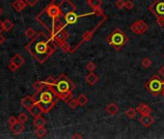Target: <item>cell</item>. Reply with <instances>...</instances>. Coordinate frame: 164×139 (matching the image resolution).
<instances>
[{
    "instance_id": "obj_1",
    "label": "cell",
    "mask_w": 164,
    "mask_h": 139,
    "mask_svg": "<svg viewBox=\"0 0 164 139\" xmlns=\"http://www.w3.org/2000/svg\"><path fill=\"white\" fill-rule=\"evenodd\" d=\"M26 49L38 62L44 63L55 49V44L44 32L39 34L26 45Z\"/></svg>"
},
{
    "instance_id": "obj_2",
    "label": "cell",
    "mask_w": 164,
    "mask_h": 139,
    "mask_svg": "<svg viewBox=\"0 0 164 139\" xmlns=\"http://www.w3.org/2000/svg\"><path fill=\"white\" fill-rule=\"evenodd\" d=\"M33 97H34L36 102L42 107L44 113H47V112H48L53 107L59 98V97L55 94L54 91L49 87H48V89L45 90L43 89L40 92H37V94Z\"/></svg>"
},
{
    "instance_id": "obj_3",
    "label": "cell",
    "mask_w": 164,
    "mask_h": 139,
    "mask_svg": "<svg viewBox=\"0 0 164 139\" xmlns=\"http://www.w3.org/2000/svg\"><path fill=\"white\" fill-rule=\"evenodd\" d=\"M49 88H51L52 90H53L55 94L60 98L61 96L73 91L74 89V85L67 76L61 75L60 77L56 79L55 84Z\"/></svg>"
},
{
    "instance_id": "obj_4",
    "label": "cell",
    "mask_w": 164,
    "mask_h": 139,
    "mask_svg": "<svg viewBox=\"0 0 164 139\" xmlns=\"http://www.w3.org/2000/svg\"><path fill=\"white\" fill-rule=\"evenodd\" d=\"M128 38L124 35L120 29H117V30L113 31L107 38L108 44L115 46V48H121V46H123L124 44H126L128 43Z\"/></svg>"
},
{
    "instance_id": "obj_5",
    "label": "cell",
    "mask_w": 164,
    "mask_h": 139,
    "mask_svg": "<svg viewBox=\"0 0 164 139\" xmlns=\"http://www.w3.org/2000/svg\"><path fill=\"white\" fill-rule=\"evenodd\" d=\"M146 88L152 93L153 95L156 96L161 94V92L164 88V82L158 77V75H154L151 77L148 82L146 83Z\"/></svg>"
},
{
    "instance_id": "obj_6",
    "label": "cell",
    "mask_w": 164,
    "mask_h": 139,
    "mask_svg": "<svg viewBox=\"0 0 164 139\" xmlns=\"http://www.w3.org/2000/svg\"><path fill=\"white\" fill-rule=\"evenodd\" d=\"M151 12L156 17H164V0H155L150 7Z\"/></svg>"
},
{
    "instance_id": "obj_7",
    "label": "cell",
    "mask_w": 164,
    "mask_h": 139,
    "mask_svg": "<svg viewBox=\"0 0 164 139\" xmlns=\"http://www.w3.org/2000/svg\"><path fill=\"white\" fill-rule=\"evenodd\" d=\"M130 30L134 34H143L148 30V24L144 21H137L130 26Z\"/></svg>"
},
{
    "instance_id": "obj_8",
    "label": "cell",
    "mask_w": 164,
    "mask_h": 139,
    "mask_svg": "<svg viewBox=\"0 0 164 139\" xmlns=\"http://www.w3.org/2000/svg\"><path fill=\"white\" fill-rule=\"evenodd\" d=\"M79 17L77 14H75L73 11H69L67 14L65 15V21L67 24H74L76 22V21Z\"/></svg>"
},
{
    "instance_id": "obj_9",
    "label": "cell",
    "mask_w": 164,
    "mask_h": 139,
    "mask_svg": "<svg viewBox=\"0 0 164 139\" xmlns=\"http://www.w3.org/2000/svg\"><path fill=\"white\" fill-rule=\"evenodd\" d=\"M21 105H22L24 108H26V109L28 110L31 106H33V105L36 103V101H35L34 97L26 96V97H24L22 100H21Z\"/></svg>"
},
{
    "instance_id": "obj_10",
    "label": "cell",
    "mask_w": 164,
    "mask_h": 139,
    "mask_svg": "<svg viewBox=\"0 0 164 139\" xmlns=\"http://www.w3.org/2000/svg\"><path fill=\"white\" fill-rule=\"evenodd\" d=\"M10 128H11V130L13 131V133L17 135V134H21L24 130V125H23V123L17 121L15 124L10 125Z\"/></svg>"
},
{
    "instance_id": "obj_11",
    "label": "cell",
    "mask_w": 164,
    "mask_h": 139,
    "mask_svg": "<svg viewBox=\"0 0 164 139\" xmlns=\"http://www.w3.org/2000/svg\"><path fill=\"white\" fill-rule=\"evenodd\" d=\"M139 122L144 125V127H150L151 125H153L154 122V118L153 116H151L150 114L147 115H142V117L139 119Z\"/></svg>"
},
{
    "instance_id": "obj_12",
    "label": "cell",
    "mask_w": 164,
    "mask_h": 139,
    "mask_svg": "<svg viewBox=\"0 0 164 139\" xmlns=\"http://www.w3.org/2000/svg\"><path fill=\"white\" fill-rule=\"evenodd\" d=\"M28 111H29V113H30L33 117L40 116V115H42V113H44V111H43L42 107H41L37 102H36L34 105H33V106H31V107L28 109Z\"/></svg>"
},
{
    "instance_id": "obj_13",
    "label": "cell",
    "mask_w": 164,
    "mask_h": 139,
    "mask_svg": "<svg viewBox=\"0 0 164 139\" xmlns=\"http://www.w3.org/2000/svg\"><path fill=\"white\" fill-rule=\"evenodd\" d=\"M136 110H137V112H138V113H140L141 115L151 114V112H152V109H151L147 104H144V103L139 104L138 106H137Z\"/></svg>"
},
{
    "instance_id": "obj_14",
    "label": "cell",
    "mask_w": 164,
    "mask_h": 139,
    "mask_svg": "<svg viewBox=\"0 0 164 139\" xmlns=\"http://www.w3.org/2000/svg\"><path fill=\"white\" fill-rule=\"evenodd\" d=\"M26 5H27V3H26V1H24V0H16V1L13 3V7L17 12H21L26 7Z\"/></svg>"
},
{
    "instance_id": "obj_15",
    "label": "cell",
    "mask_w": 164,
    "mask_h": 139,
    "mask_svg": "<svg viewBox=\"0 0 164 139\" xmlns=\"http://www.w3.org/2000/svg\"><path fill=\"white\" fill-rule=\"evenodd\" d=\"M85 80H86L91 86H93L94 84H96L98 80V77L96 74H94L93 71H91L90 74L86 76V78H85Z\"/></svg>"
},
{
    "instance_id": "obj_16",
    "label": "cell",
    "mask_w": 164,
    "mask_h": 139,
    "mask_svg": "<svg viewBox=\"0 0 164 139\" xmlns=\"http://www.w3.org/2000/svg\"><path fill=\"white\" fill-rule=\"evenodd\" d=\"M33 125H35V128H41V127H44L45 125V120L44 118L42 117L41 115L40 116H37V117H34V121H33Z\"/></svg>"
},
{
    "instance_id": "obj_17",
    "label": "cell",
    "mask_w": 164,
    "mask_h": 139,
    "mask_svg": "<svg viewBox=\"0 0 164 139\" xmlns=\"http://www.w3.org/2000/svg\"><path fill=\"white\" fill-rule=\"evenodd\" d=\"M106 111L108 112L109 115H115L118 113V111H119V107L117 106L115 103H110L108 106L106 107Z\"/></svg>"
},
{
    "instance_id": "obj_18",
    "label": "cell",
    "mask_w": 164,
    "mask_h": 139,
    "mask_svg": "<svg viewBox=\"0 0 164 139\" xmlns=\"http://www.w3.org/2000/svg\"><path fill=\"white\" fill-rule=\"evenodd\" d=\"M11 61L13 62V63H15L17 67L19 68L21 66H22L23 65V63H24V59L19 55V54H16L14 57H13L12 59H11Z\"/></svg>"
},
{
    "instance_id": "obj_19",
    "label": "cell",
    "mask_w": 164,
    "mask_h": 139,
    "mask_svg": "<svg viewBox=\"0 0 164 139\" xmlns=\"http://www.w3.org/2000/svg\"><path fill=\"white\" fill-rule=\"evenodd\" d=\"M124 113H126V115H127L128 118H129V119H133V118L136 117L137 110L134 109V108H132V107H129V108H128V109L126 110V112H124Z\"/></svg>"
},
{
    "instance_id": "obj_20",
    "label": "cell",
    "mask_w": 164,
    "mask_h": 139,
    "mask_svg": "<svg viewBox=\"0 0 164 139\" xmlns=\"http://www.w3.org/2000/svg\"><path fill=\"white\" fill-rule=\"evenodd\" d=\"M44 87H47V85H45L44 82H43V81H36L34 84H33V88L36 90V92L42 91Z\"/></svg>"
},
{
    "instance_id": "obj_21",
    "label": "cell",
    "mask_w": 164,
    "mask_h": 139,
    "mask_svg": "<svg viewBox=\"0 0 164 139\" xmlns=\"http://www.w3.org/2000/svg\"><path fill=\"white\" fill-rule=\"evenodd\" d=\"M13 27H14V24L10 21V19H5V21H3V28L4 31H10Z\"/></svg>"
},
{
    "instance_id": "obj_22",
    "label": "cell",
    "mask_w": 164,
    "mask_h": 139,
    "mask_svg": "<svg viewBox=\"0 0 164 139\" xmlns=\"http://www.w3.org/2000/svg\"><path fill=\"white\" fill-rule=\"evenodd\" d=\"M77 102H78V104L81 105V106H83V105H85V104L87 103L88 98H87V97L85 96L84 94H80L79 96H78V98H77Z\"/></svg>"
},
{
    "instance_id": "obj_23",
    "label": "cell",
    "mask_w": 164,
    "mask_h": 139,
    "mask_svg": "<svg viewBox=\"0 0 164 139\" xmlns=\"http://www.w3.org/2000/svg\"><path fill=\"white\" fill-rule=\"evenodd\" d=\"M45 134H47V129H45L44 127L37 128V129H36V135H37L38 137L42 138V137H44Z\"/></svg>"
},
{
    "instance_id": "obj_24",
    "label": "cell",
    "mask_w": 164,
    "mask_h": 139,
    "mask_svg": "<svg viewBox=\"0 0 164 139\" xmlns=\"http://www.w3.org/2000/svg\"><path fill=\"white\" fill-rule=\"evenodd\" d=\"M44 84L47 85V87H51V86H53L54 84H55V82H56V79L55 78H53L52 76H48L45 80L44 81Z\"/></svg>"
},
{
    "instance_id": "obj_25",
    "label": "cell",
    "mask_w": 164,
    "mask_h": 139,
    "mask_svg": "<svg viewBox=\"0 0 164 139\" xmlns=\"http://www.w3.org/2000/svg\"><path fill=\"white\" fill-rule=\"evenodd\" d=\"M88 2L90 3V5L92 6V7H100V6L101 5V0H88Z\"/></svg>"
},
{
    "instance_id": "obj_26",
    "label": "cell",
    "mask_w": 164,
    "mask_h": 139,
    "mask_svg": "<svg viewBox=\"0 0 164 139\" xmlns=\"http://www.w3.org/2000/svg\"><path fill=\"white\" fill-rule=\"evenodd\" d=\"M142 66L144 68H149L152 66V61H151L149 58H144L142 60Z\"/></svg>"
},
{
    "instance_id": "obj_27",
    "label": "cell",
    "mask_w": 164,
    "mask_h": 139,
    "mask_svg": "<svg viewBox=\"0 0 164 139\" xmlns=\"http://www.w3.org/2000/svg\"><path fill=\"white\" fill-rule=\"evenodd\" d=\"M60 98H62V100H63L65 102H69L71 100V92L67 93V94H65V95L61 96Z\"/></svg>"
},
{
    "instance_id": "obj_28",
    "label": "cell",
    "mask_w": 164,
    "mask_h": 139,
    "mask_svg": "<svg viewBox=\"0 0 164 139\" xmlns=\"http://www.w3.org/2000/svg\"><path fill=\"white\" fill-rule=\"evenodd\" d=\"M35 30L34 29H32V28H28L27 30H26V32H25V35H26V37L27 38H29V39H31V38H33L35 36Z\"/></svg>"
},
{
    "instance_id": "obj_29",
    "label": "cell",
    "mask_w": 164,
    "mask_h": 139,
    "mask_svg": "<svg viewBox=\"0 0 164 139\" xmlns=\"http://www.w3.org/2000/svg\"><path fill=\"white\" fill-rule=\"evenodd\" d=\"M17 120L19 121V122H21V123H25L26 121L28 120V117H27V115H26L25 113H21L18 115V117H17Z\"/></svg>"
},
{
    "instance_id": "obj_30",
    "label": "cell",
    "mask_w": 164,
    "mask_h": 139,
    "mask_svg": "<svg viewBox=\"0 0 164 139\" xmlns=\"http://www.w3.org/2000/svg\"><path fill=\"white\" fill-rule=\"evenodd\" d=\"M124 4H126V2H124V0H116V3H115L116 7H117L118 9H123V8H124Z\"/></svg>"
},
{
    "instance_id": "obj_31",
    "label": "cell",
    "mask_w": 164,
    "mask_h": 139,
    "mask_svg": "<svg viewBox=\"0 0 164 139\" xmlns=\"http://www.w3.org/2000/svg\"><path fill=\"white\" fill-rule=\"evenodd\" d=\"M69 105H70V107L71 108V109H74L77 105H78V102H77V100H74V98H71V100L69 102Z\"/></svg>"
},
{
    "instance_id": "obj_32",
    "label": "cell",
    "mask_w": 164,
    "mask_h": 139,
    "mask_svg": "<svg viewBox=\"0 0 164 139\" xmlns=\"http://www.w3.org/2000/svg\"><path fill=\"white\" fill-rule=\"evenodd\" d=\"M134 7V4L132 3V1H130V0H128V1H126V4H124V8H126L127 10H131Z\"/></svg>"
},
{
    "instance_id": "obj_33",
    "label": "cell",
    "mask_w": 164,
    "mask_h": 139,
    "mask_svg": "<svg viewBox=\"0 0 164 139\" xmlns=\"http://www.w3.org/2000/svg\"><path fill=\"white\" fill-rule=\"evenodd\" d=\"M86 69L90 71H93L95 69H96V65L93 63V62H89L87 65H86Z\"/></svg>"
},
{
    "instance_id": "obj_34",
    "label": "cell",
    "mask_w": 164,
    "mask_h": 139,
    "mask_svg": "<svg viewBox=\"0 0 164 139\" xmlns=\"http://www.w3.org/2000/svg\"><path fill=\"white\" fill-rule=\"evenodd\" d=\"M17 69H18L17 66L15 63H13V62L11 61V62H10V64H9V70H10L11 71H16Z\"/></svg>"
},
{
    "instance_id": "obj_35",
    "label": "cell",
    "mask_w": 164,
    "mask_h": 139,
    "mask_svg": "<svg viewBox=\"0 0 164 139\" xmlns=\"http://www.w3.org/2000/svg\"><path fill=\"white\" fill-rule=\"evenodd\" d=\"M156 23L158 24L159 26H163V25H164V17H157V18H156Z\"/></svg>"
},
{
    "instance_id": "obj_36",
    "label": "cell",
    "mask_w": 164,
    "mask_h": 139,
    "mask_svg": "<svg viewBox=\"0 0 164 139\" xmlns=\"http://www.w3.org/2000/svg\"><path fill=\"white\" fill-rule=\"evenodd\" d=\"M18 120H17V118H16V117H14V116H11L10 118H9V120H8V123H9V125H13V124H15L16 122H17Z\"/></svg>"
},
{
    "instance_id": "obj_37",
    "label": "cell",
    "mask_w": 164,
    "mask_h": 139,
    "mask_svg": "<svg viewBox=\"0 0 164 139\" xmlns=\"http://www.w3.org/2000/svg\"><path fill=\"white\" fill-rule=\"evenodd\" d=\"M25 1H26V3H27L29 6H35L38 3L39 0H25Z\"/></svg>"
},
{
    "instance_id": "obj_38",
    "label": "cell",
    "mask_w": 164,
    "mask_h": 139,
    "mask_svg": "<svg viewBox=\"0 0 164 139\" xmlns=\"http://www.w3.org/2000/svg\"><path fill=\"white\" fill-rule=\"evenodd\" d=\"M159 75H160V76H161V77H163V78H164V66H163V67L159 70Z\"/></svg>"
},
{
    "instance_id": "obj_39",
    "label": "cell",
    "mask_w": 164,
    "mask_h": 139,
    "mask_svg": "<svg viewBox=\"0 0 164 139\" xmlns=\"http://www.w3.org/2000/svg\"><path fill=\"white\" fill-rule=\"evenodd\" d=\"M2 31H4V28H3V22L0 21V34L2 33Z\"/></svg>"
},
{
    "instance_id": "obj_40",
    "label": "cell",
    "mask_w": 164,
    "mask_h": 139,
    "mask_svg": "<svg viewBox=\"0 0 164 139\" xmlns=\"http://www.w3.org/2000/svg\"><path fill=\"white\" fill-rule=\"evenodd\" d=\"M3 42H4V37L1 34H0V44H3Z\"/></svg>"
},
{
    "instance_id": "obj_41",
    "label": "cell",
    "mask_w": 164,
    "mask_h": 139,
    "mask_svg": "<svg viewBox=\"0 0 164 139\" xmlns=\"http://www.w3.org/2000/svg\"><path fill=\"white\" fill-rule=\"evenodd\" d=\"M77 137H78V138H81V136H80V135H78V134H76V135L74 136V138H77Z\"/></svg>"
},
{
    "instance_id": "obj_42",
    "label": "cell",
    "mask_w": 164,
    "mask_h": 139,
    "mask_svg": "<svg viewBox=\"0 0 164 139\" xmlns=\"http://www.w3.org/2000/svg\"><path fill=\"white\" fill-rule=\"evenodd\" d=\"M161 95L164 97V88H163V90H162V92H161Z\"/></svg>"
},
{
    "instance_id": "obj_43",
    "label": "cell",
    "mask_w": 164,
    "mask_h": 139,
    "mask_svg": "<svg viewBox=\"0 0 164 139\" xmlns=\"http://www.w3.org/2000/svg\"><path fill=\"white\" fill-rule=\"evenodd\" d=\"M2 12H3V11H2V8H0V15L2 14Z\"/></svg>"
}]
</instances>
